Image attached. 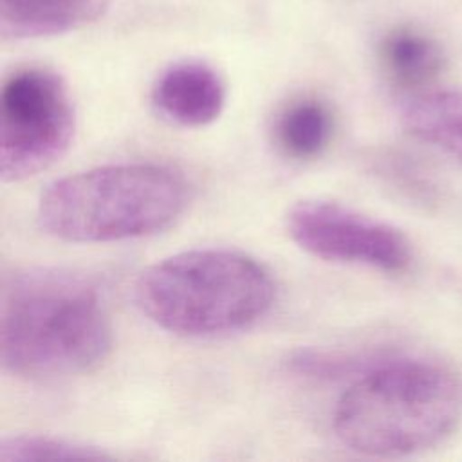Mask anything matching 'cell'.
I'll use <instances>...</instances> for the list:
<instances>
[{"mask_svg":"<svg viewBox=\"0 0 462 462\" xmlns=\"http://www.w3.org/2000/svg\"><path fill=\"white\" fill-rule=\"evenodd\" d=\"M462 420V381L420 357L374 359L341 393L332 426L366 457H406L448 439Z\"/></svg>","mask_w":462,"mask_h":462,"instance_id":"obj_2","label":"cell"},{"mask_svg":"<svg viewBox=\"0 0 462 462\" xmlns=\"http://www.w3.org/2000/svg\"><path fill=\"white\" fill-rule=\"evenodd\" d=\"M112 321L99 287L85 274L25 267L4 276L2 368L29 381H56L97 368L112 350Z\"/></svg>","mask_w":462,"mask_h":462,"instance_id":"obj_1","label":"cell"},{"mask_svg":"<svg viewBox=\"0 0 462 462\" xmlns=\"http://www.w3.org/2000/svg\"><path fill=\"white\" fill-rule=\"evenodd\" d=\"M114 455L96 446L51 435H11L0 440L2 462L36 460H108Z\"/></svg>","mask_w":462,"mask_h":462,"instance_id":"obj_12","label":"cell"},{"mask_svg":"<svg viewBox=\"0 0 462 462\" xmlns=\"http://www.w3.org/2000/svg\"><path fill=\"white\" fill-rule=\"evenodd\" d=\"M336 119L330 106L316 96L287 101L274 116L271 134L278 152L292 161L319 157L332 143Z\"/></svg>","mask_w":462,"mask_h":462,"instance_id":"obj_11","label":"cell"},{"mask_svg":"<svg viewBox=\"0 0 462 462\" xmlns=\"http://www.w3.org/2000/svg\"><path fill=\"white\" fill-rule=\"evenodd\" d=\"M377 60L384 79L408 97L431 90L446 63L437 40L410 25L393 27L381 38Z\"/></svg>","mask_w":462,"mask_h":462,"instance_id":"obj_8","label":"cell"},{"mask_svg":"<svg viewBox=\"0 0 462 462\" xmlns=\"http://www.w3.org/2000/svg\"><path fill=\"white\" fill-rule=\"evenodd\" d=\"M276 285L258 260L231 249H191L150 265L135 303L157 327L184 337L249 328L273 307Z\"/></svg>","mask_w":462,"mask_h":462,"instance_id":"obj_3","label":"cell"},{"mask_svg":"<svg viewBox=\"0 0 462 462\" xmlns=\"http://www.w3.org/2000/svg\"><path fill=\"white\" fill-rule=\"evenodd\" d=\"M152 105L161 117L173 125L206 126L224 110L226 85L220 74L204 61H177L155 79Z\"/></svg>","mask_w":462,"mask_h":462,"instance_id":"obj_7","label":"cell"},{"mask_svg":"<svg viewBox=\"0 0 462 462\" xmlns=\"http://www.w3.org/2000/svg\"><path fill=\"white\" fill-rule=\"evenodd\" d=\"M188 200L186 179L170 166L106 164L51 182L40 195L36 220L65 242H121L166 229Z\"/></svg>","mask_w":462,"mask_h":462,"instance_id":"obj_4","label":"cell"},{"mask_svg":"<svg viewBox=\"0 0 462 462\" xmlns=\"http://www.w3.org/2000/svg\"><path fill=\"white\" fill-rule=\"evenodd\" d=\"M108 0H0V31L5 38H40L74 31L94 22Z\"/></svg>","mask_w":462,"mask_h":462,"instance_id":"obj_10","label":"cell"},{"mask_svg":"<svg viewBox=\"0 0 462 462\" xmlns=\"http://www.w3.org/2000/svg\"><path fill=\"white\" fill-rule=\"evenodd\" d=\"M404 130L419 143L462 166V90H426L406 97Z\"/></svg>","mask_w":462,"mask_h":462,"instance_id":"obj_9","label":"cell"},{"mask_svg":"<svg viewBox=\"0 0 462 462\" xmlns=\"http://www.w3.org/2000/svg\"><path fill=\"white\" fill-rule=\"evenodd\" d=\"M74 106L63 79L45 67H22L0 90V177L25 180L54 164L70 146Z\"/></svg>","mask_w":462,"mask_h":462,"instance_id":"obj_5","label":"cell"},{"mask_svg":"<svg viewBox=\"0 0 462 462\" xmlns=\"http://www.w3.org/2000/svg\"><path fill=\"white\" fill-rule=\"evenodd\" d=\"M285 229L305 253L337 263L401 273L411 262L406 236L393 226L330 200H300L287 209Z\"/></svg>","mask_w":462,"mask_h":462,"instance_id":"obj_6","label":"cell"}]
</instances>
